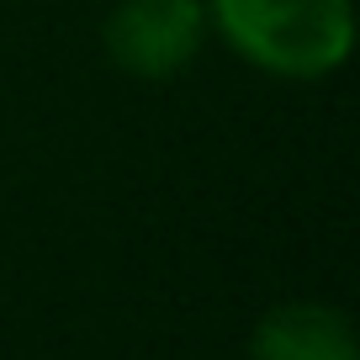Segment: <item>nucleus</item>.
<instances>
[{
	"label": "nucleus",
	"mask_w": 360,
	"mask_h": 360,
	"mask_svg": "<svg viewBox=\"0 0 360 360\" xmlns=\"http://www.w3.org/2000/svg\"><path fill=\"white\" fill-rule=\"evenodd\" d=\"M217 32L255 69L281 79H323L349 58V0H212Z\"/></svg>",
	"instance_id": "obj_1"
},
{
	"label": "nucleus",
	"mask_w": 360,
	"mask_h": 360,
	"mask_svg": "<svg viewBox=\"0 0 360 360\" xmlns=\"http://www.w3.org/2000/svg\"><path fill=\"white\" fill-rule=\"evenodd\" d=\"M207 37L202 0H122L106 16V53L138 79H169Z\"/></svg>",
	"instance_id": "obj_2"
},
{
	"label": "nucleus",
	"mask_w": 360,
	"mask_h": 360,
	"mask_svg": "<svg viewBox=\"0 0 360 360\" xmlns=\"http://www.w3.org/2000/svg\"><path fill=\"white\" fill-rule=\"evenodd\" d=\"M255 360H360V339L339 307L323 302H286L270 307L249 339Z\"/></svg>",
	"instance_id": "obj_3"
}]
</instances>
